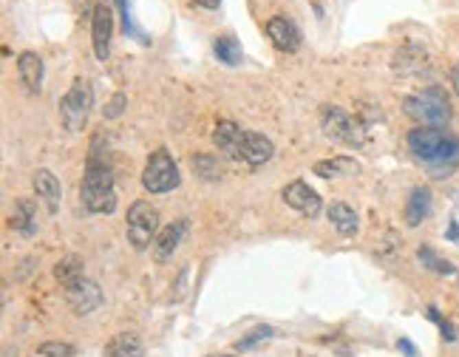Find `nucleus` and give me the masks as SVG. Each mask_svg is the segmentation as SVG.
<instances>
[{
	"instance_id": "f257e3e1",
	"label": "nucleus",
	"mask_w": 459,
	"mask_h": 357,
	"mask_svg": "<svg viewBox=\"0 0 459 357\" xmlns=\"http://www.w3.org/2000/svg\"><path fill=\"white\" fill-rule=\"evenodd\" d=\"M80 202L88 213L97 216H108L117 210V190H113V168L105 151H100V139H94V145L88 151L85 162V176L80 184Z\"/></svg>"
},
{
	"instance_id": "f03ea898",
	"label": "nucleus",
	"mask_w": 459,
	"mask_h": 357,
	"mask_svg": "<svg viewBox=\"0 0 459 357\" xmlns=\"http://www.w3.org/2000/svg\"><path fill=\"white\" fill-rule=\"evenodd\" d=\"M408 151L428 168H454L459 164V139L443 128H414L408 131Z\"/></svg>"
},
{
	"instance_id": "7ed1b4c3",
	"label": "nucleus",
	"mask_w": 459,
	"mask_h": 357,
	"mask_svg": "<svg viewBox=\"0 0 459 357\" xmlns=\"http://www.w3.org/2000/svg\"><path fill=\"white\" fill-rule=\"evenodd\" d=\"M403 111L411 119H417L423 128H443L451 119L448 94L440 85H428L417 94H408V97L403 100Z\"/></svg>"
},
{
	"instance_id": "20e7f679",
	"label": "nucleus",
	"mask_w": 459,
	"mask_h": 357,
	"mask_svg": "<svg viewBox=\"0 0 459 357\" xmlns=\"http://www.w3.org/2000/svg\"><path fill=\"white\" fill-rule=\"evenodd\" d=\"M320 128L332 142H340L346 148L357 151L366 145V125L337 105H320Z\"/></svg>"
},
{
	"instance_id": "39448f33",
	"label": "nucleus",
	"mask_w": 459,
	"mask_h": 357,
	"mask_svg": "<svg viewBox=\"0 0 459 357\" xmlns=\"http://www.w3.org/2000/svg\"><path fill=\"white\" fill-rule=\"evenodd\" d=\"M94 108V91L85 80H77L60 100V122L65 131L80 133L88 125V113Z\"/></svg>"
},
{
	"instance_id": "423d86ee",
	"label": "nucleus",
	"mask_w": 459,
	"mask_h": 357,
	"mask_svg": "<svg viewBox=\"0 0 459 357\" xmlns=\"http://www.w3.org/2000/svg\"><path fill=\"white\" fill-rule=\"evenodd\" d=\"M128 241L133 250H148L153 247L159 235V210L150 202H133L128 207Z\"/></svg>"
},
{
	"instance_id": "0eeeda50",
	"label": "nucleus",
	"mask_w": 459,
	"mask_h": 357,
	"mask_svg": "<svg viewBox=\"0 0 459 357\" xmlns=\"http://www.w3.org/2000/svg\"><path fill=\"white\" fill-rule=\"evenodd\" d=\"M181 182L179 176V168H176V162L170 156L168 148H156L145 164V171H142V184L148 193H170V190H176Z\"/></svg>"
},
{
	"instance_id": "6e6552de",
	"label": "nucleus",
	"mask_w": 459,
	"mask_h": 357,
	"mask_svg": "<svg viewBox=\"0 0 459 357\" xmlns=\"http://www.w3.org/2000/svg\"><path fill=\"white\" fill-rule=\"evenodd\" d=\"M65 301H68V306H71L74 315L85 318V315L94 312V309H100L105 298H102V290L97 287V283L82 275V278H77L74 283L65 287Z\"/></svg>"
},
{
	"instance_id": "1a4fd4ad",
	"label": "nucleus",
	"mask_w": 459,
	"mask_h": 357,
	"mask_svg": "<svg viewBox=\"0 0 459 357\" xmlns=\"http://www.w3.org/2000/svg\"><path fill=\"white\" fill-rule=\"evenodd\" d=\"M111 34H113V12L105 0H97L94 14H91V43H94L97 60H108L111 54Z\"/></svg>"
},
{
	"instance_id": "9d476101",
	"label": "nucleus",
	"mask_w": 459,
	"mask_h": 357,
	"mask_svg": "<svg viewBox=\"0 0 459 357\" xmlns=\"http://www.w3.org/2000/svg\"><path fill=\"white\" fill-rule=\"evenodd\" d=\"M284 202L292 207V210H298L301 216H309V219H315L317 213H320V196H317V190H312L306 182H289L287 187H284Z\"/></svg>"
},
{
	"instance_id": "9b49d317",
	"label": "nucleus",
	"mask_w": 459,
	"mask_h": 357,
	"mask_svg": "<svg viewBox=\"0 0 459 357\" xmlns=\"http://www.w3.org/2000/svg\"><path fill=\"white\" fill-rule=\"evenodd\" d=\"M275 153V145L272 139L264 136V133H256V131H244V139H241V148H238V162H247L252 168H258V164L269 162Z\"/></svg>"
},
{
	"instance_id": "f8f14e48",
	"label": "nucleus",
	"mask_w": 459,
	"mask_h": 357,
	"mask_svg": "<svg viewBox=\"0 0 459 357\" xmlns=\"http://www.w3.org/2000/svg\"><path fill=\"white\" fill-rule=\"evenodd\" d=\"M185 232H188V219H176L173 224H168V227L159 230L156 241H153V247H150V250H153V258L159 261V264H165V261L173 258V252L179 250Z\"/></svg>"
},
{
	"instance_id": "ddd939ff",
	"label": "nucleus",
	"mask_w": 459,
	"mask_h": 357,
	"mask_svg": "<svg viewBox=\"0 0 459 357\" xmlns=\"http://www.w3.org/2000/svg\"><path fill=\"white\" fill-rule=\"evenodd\" d=\"M267 37L272 40L275 49H281V52H298L301 49V32L295 29V23L281 17V14H275L267 20Z\"/></svg>"
},
{
	"instance_id": "4468645a",
	"label": "nucleus",
	"mask_w": 459,
	"mask_h": 357,
	"mask_svg": "<svg viewBox=\"0 0 459 357\" xmlns=\"http://www.w3.org/2000/svg\"><path fill=\"white\" fill-rule=\"evenodd\" d=\"M32 184H34L37 199H43L45 210H49V213H57V210H60V199H63V190H60L57 176H54L49 168H40V171H34Z\"/></svg>"
},
{
	"instance_id": "2eb2a0df",
	"label": "nucleus",
	"mask_w": 459,
	"mask_h": 357,
	"mask_svg": "<svg viewBox=\"0 0 459 357\" xmlns=\"http://www.w3.org/2000/svg\"><path fill=\"white\" fill-rule=\"evenodd\" d=\"M241 139H244V131L230 122V119H219L216 128H213V145L219 148V153L236 159L238 156V148H241Z\"/></svg>"
},
{
	"instance_id": "dca6fc26",
	"label": "nucleus",
	"mask_w": 459,
	"mask_h": 357,
	"mask_svg": "<svg viewBox=\"0 0 459 357\" xmlns=\"http://www.w3.org/2000/svg\"><path fill=\"white\" fill-rule=\"evenodd\" d=\"M431 199L434 196H431L428 187H414V190H411L408 199H405V210H403L408 227H420L431 216Z\"/></svg>"
},
{
	"instance_id": "f3484780",
	"label": "nucleus",
	"mask_w": 459,
	"mask_h": 357,
	"mask_svg": "<svg viewBox=\"0 0 459 357\" xmlns=\"http://www.w3.org/2000/svg\"><path fill=\"white\" fill-rule=\"evenodd\" d=\"M425 68H428V54L417 43H405L394 54V71H400V74H420Z\"/></svg>"
},
{
	"instance_id": "a211bd4d",
	"label": "nucleus",
	"mask_w": 459,
	"mask_h": 357,
	"mask_svg": "<svg viewBox=\"0 0 459 357\" xmlns=\"http://www.w3.org/2000/svg\"><path fill=\"white\" fill-rule=\"evenodd\" d=\"M312 173L320 176V179H343V176H357L360 173V164L355 159H349V156H335V159L315 162Z\"/></svg>"
},
{
	"instance_id": "6ab92c4d",
	"label": "nucleus",
	"mask_w": 459,
	"mask_h": 357,
	"mask_svg": "<svg viewBox=\"0 0 459 357\" xmlns=\"http://www.w3.org/2000/svg\"><path fill=\"white\" fill-rule=\"evenodd\" d=\"M105 357H145V346H142L139 335H133V332H120V335H113L108 340Z\"/></svg>"
},
{
	"instance_id": "aec40b11",
	"label": "nucleus",
	"mask_w": 459,
	"mask_h": 357,
	"mask_svg": "<svg viewBox=\"0 0 459 357\" xmlns=\"http://www.w3.org/2000/svg\"><path fill=\"white\" fill-rule=\"evenodd\" d=\"M17 74L29 91H40L43 88V60L34 52H23L17 57Z\"/></svg>"
},
{
	"instance_id": "412c9836",
	"label": "nucleus",
	"mask_w": 459,
	"mask_h": 357,
	"mask_svg": "<svg viewBox=\"0 0 459 357\" xmlns=\"http://www.w3.org/2000/svg\"><path fill=\"white\" fill-rule=\"evenodd\" d=\"M12 227L20 232L32 238L37 232V207L32 199H17L14 202V213H12Z\"/></svg>"
},
{
	"instance_id": "4be33fe9",
	"label": "nucleus",
	"mask_w": 459,
	"mask_h": 357,
	"mask_svg": "<svg viewBox=\"0 0 459 357\" xmlns=\"http://www.w3.org/2000/svg\"><path fill=\"white\" fill-rule=\"evenodd\" d=\"M329 221H332V227L340 235H355L357 232V213L349 204H343V202L329 207Z\"/></svg>"
},
{
	"instance_id": "5701e85b",
	"label": "nucleus",
	"mask_w": 459,
	"mask_h": 357,
	"mask_svg": "<svg viewBox=\"0 0 459 357\" xmlns=\"http://www.w3.org/2000/svg\"><path fill=\"white\" fill-rule=\"evenodd\" d=\"M190 168H193V173L201 176L204 182L221 179V164H219V159H216L213 153H196V156H190Z\"/></svg>"
},
{
	"instance_id": "b1692460",
	"label": "nucleus",
	"mask_w": 459,
	"mask_h": 357,
	"mask_svg": "<svg viewBox=\"0 0 459 357\" xmlns=\"http://www.w3.org/2000/svg\"><path fill=\"white\" fill-rule=\"evenodd\" d=\"M213 52H216V57H219L224 65H238V63H241V43H238L236 37H230V34L216 37Z\"/></svg>"
},
{
	"instance_id": "393cba45",
	"label": "nucleus",
	"mask_w": 459,
	"mask_h": 357,
	"mask_svg": "<svg viewBox=\"0 0 459 357\" xmlns=\"http://www.w3.org/2000/svg\"><path fill=\"white\" fill-rule=\"evenodd\" d=\"M417 258H420V264L425 267V270H431V272H437V275H454L456 272V267L451 264V261H445V258H440L437 252H434L428 244H423L420 250H417Z\"/></svg>"
},
{
	"instance_id": "a878e982",
	"label": "nucleus",
	"mask_w": 459,
	"mask_h": 357,
	"mask_svg": "<svg viewBox=\"0 0 459 357\" xmlns=\"http://www.w3.org/2000/svg\"><path fill=\"white\" fill-rule=\"evenodd\" d=\"M54 278L63 283V287H68V283H74L77 278H82V261H80V258H74V255L63 258L60 264L54 267Z\"/></svg>"
},
{
	"instance_id": "bb28decb",
	"label": "nucleus",
	"mask_w": 459,
	"mask_h": 357,
	"mask_svg": "<svg viewBox=\"0 0 459 357\" xmlns=\"http://www.w3.org/2000/svg\"><path fill=\"white\" fill-rule=\"evenodd\" d=\"M275 335H278V332H275L272 326H256L252 332H247V335L236 343V349L238 351H247V349H256L258 343H267V340H272Z\"/></svg>"
},
{
	"instance_id": "cd10ccee",
	"label": "nucleus",
	"mask_w": 459,
	"mask_h": 357,
	"mask_svg": "<svg viewBox=\"0 0 459 357\" xmlns=\"http://www.w3.org/2000/svg\"><path fill=\"white\" fill-rule=\"evenodd\" d=\"M37 354L40 357H74L77 349L71 343H63V340H45L37 346Z\"/></svg>"
},
{
	"instance_id": "c85d7f7f",
	"label": "nucleus",
	"mask_w": 459,
	"mask_h": 357,
	"mask_svg": "<svg viewBox=\"0 0 459 357\" xmlns=\"http://www.w3.org/2000/svg\"><path fill=\"white\" fill-rule=\"evenodd\" d=\"M117 6H120V14H122V29L128 37H136L139 43H148V37L133 26V17H131V9H128V0H117Z\"/></svg>"
},
{
	"instance_id": "c756f323",
	"label": "nucleus",
	"mask_w": 459,
	"mask_h": 357,
	"mask_svg": "<svg viewBox=\"0 0 459 357\" xmlns=\"http://www.w3.org/2000/svg\"><path fill=\"white\" fill-rule=\"evenodd\" d=\"M425 315H428V318H431L434 323H437V326H440V332H443V338H445L448 343H454V340H456V329L451 326V321H445V318L440 315V309H437V306H428V309H425Z\"/></svg>"
},
{
	"instance_id": "7c9ffc66",
	"label": "nucleus",
	"mask_w": 459,
	"mask_h": 357,
	"mask_svg": "<svg viewBox=\"0 0 459 357\" xmlns=\"http://www.w3.org/2000/svg\"><path fill=\"white\" fill-rule=\"evenodd\" d=\"M125 105H128V97H125V94H122V91H120V94H113L111 102L105 105V119H117V116H122Z\"/></svg>"
},
{
	"instance_id": "2f4dec72",
	"label": "nucleus",
	"mask_w": 459,
	"mask_h": 357,
	"mask_svg": "<svg viewBox=\"0 0 459 357\" xmlns=\"http://www.w3.org/2000/svg\"><path fill=\"white\" fill-rule=\"evenodd\" d=\"M71 3L77 6V12H82V14H94V6H97V0H71Z\"/></svg>"
},
{
	"instance_id": "473e14b6",
	"label": "nucleus",
	"mask_w": 459,
	"mask_h": 357,
	"mask_svg": "<svg viewBox=\"0 0 459 357\" xmlns=\"http://www.w3.org/2000/svg\"><path fill=\"white\" fill-rule=\"evenodd\" d=\"M185 281H188V267L179 272V281H176V295H173V301H179V298H181V292H185Z\"/></svg>"
},
{
	"instance_id": "72a5a7b5",
	"label": "nucleus",
	"mask_w": 459,
	"mask_h": 357,
	"mask_svg": "<svg viewBox=\"0 0 459 357\" xmlns=\"http://www.w3.org/2000/svg\"><path fill=\"white\" fill-rule=\"evenodd\" d=\"M397 346H400V349L405 351V357H417V349H414V346H411V340L400 338V340H397Z\"/></svg>"
},
{
	"instance_id": "f704fd0d",
	"label": "nucleus",
	"mask_w": 459,
	"mask_h": 357,
	"mask_svg": "<svg viewBox=\"0 0 459 357\" xmlns=\"http://www.w3.org/2000/svg\"><path fill=\"white\" fill-rule=\"evenodd\" d=\"M445 238H448V241H459V224H456V221H451V224H448Z\"/></svg>"
},
{
	"instance_id": "c9c22d12",
	"label": "nucleus",
	"mask_w": 459,
	"mask_h": 357,
	"mask_svg": "<svg viewBox=\"0 0 459 357\" xmlns=\"http://www.w3.org/2000/svg\"><path fill=\"white\" fill-rule=\"evenodd\" d=\"M190 3H196V6H204V9H219V3H221V0H190Z\"/></svg>"
},
{
	"instance_id": "e433bc0d",
	"label": "nucleus",
	"mask_w": 459,
	"mask_h": 357,
	"mask_svg": "<svg viewBox=\"0 0 459 357\" xmlns=\"http://www.w3.org/2000/svg\"><path fill=\"white\" fill-rule=\"evenodd\" d=\"M451 80H454V91L459 94V65H456V68L451 71Z\"/></svg>"
},
{
	"instance_id": "4c0bfd02",
	"label": "nucleus",
	"mask_w": 459,
	"mask_h": 357,
	"mask_svg": "<svg viewBox=\"0 0 459 357\" xmlns=\"http://www.w3.org/2000/svg\"><path fill=\"white\" fill-rule=\"evenodd\" d=\"M210 357H233V354H210Z\"/></svg>"
}]
</instances>
